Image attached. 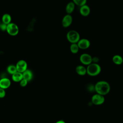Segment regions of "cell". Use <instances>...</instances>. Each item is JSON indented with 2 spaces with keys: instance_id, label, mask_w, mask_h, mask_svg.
<instances>
[{
  "instance_id": "6da1fadb",
  "label": "cell",
  "mask_w": 123,
  "mask_h": 123,
  "mask_svg": "<svg viewBox=\"0 0 123 123\" xmlns=\"http://www.w3.org/2000/svg\"><path fill=\"white\" fill-rule=\"evenodd\" d=\"M110 86L109 83L105 81L98 82L94 86V89L97 94L106 95L110 91Z\"/></svg>"
},
{
  "instance_id": "7a4b0ae2",
  "label": "cell",
  "mask_w": 123,
  "mask_h": 123,
  "mask_svg": "<svg viewBox=\"0 0 123 123\" xmlns=\"http://www.w3.org/2000/svg\"><path fill=\"white\" fill-rule=\"evenodd\" d=\"M101 69L100 66L96 63H91L86 68V73L90 76H95L100 74Z\"/></svg>"
},
{
  "instance_id": "3957f363",
  "label": "cell",
  "mask_w": 123,
  "mask_h": 123,
  "mask_svg": "<svg viewBox=\"0 0 123 123\" xmlns=\"http://www.w3.org/2000/svg\"><path fill=\"white\" fill-rule=\"evenodd\" d=\"M66 37L68 41L71 43H77L80 40V35L79 33L74 30H72L68 32Z\"/></svg>"
},
{
  "instance_id": "277c9868",
  "label": "cell",
  "mask_w": 123,
  "mask_h": 123,
  "mask_svg": "<svg viewBox=\"0 0 123 123\" xmlns=\"http://www.w3.org/2000/svg\"><path fill=\"white\" fill-rule=\"evenodd\" d=\"M6 31L10 36H15L19 33V27L15 23H11L7 25Z\"/></svg>"
},
{
  "instance_id": "5b68a950",
  "label": "cell",
  "mask_w": 123,
  "mask_h": 123,
  "mask_svg": "<svg viewBox=\"0 0 123 123\" xmlns=\"http://www.w3.org/2000/svg\"><path fill=\"white\" fill-rule=\"evenodd\" d=\"M92 102L96 105H99L103 104L105 101V98L104 96L97 94L94 95L91 98Z\"/></svg>"
},
{
  "instance_id": "8992f818",
  "label": "cell",
  "mask_w": 123,
  "mask_h": 123,
  "mask_svg": "<svg viewBox=\"0 0 123 123\" xmlns=\"http://www.w3.org/2000/svg\"><path fill=\"white\" fill-rule=\"evenodd\" d=\"M80 61L83 64L88 65L92 62V57L87 53H83L80 56Z\"/></svg>"
},
{
  "instance_id": "52a82bcc",
  "label": "cell",
  "mask_w": 123,
  "mask_h": 123,
  "mask_svg": "<svg viewBox=\"0 0 123 123\" xmlns=\"http://www.w3.org/2000/svg\"><path fill=\"white\" fill-rule=\"evenodd\" d=\"M15 66L17 69V71L19 72L23 73L27 70V64L25 61L21 60L17 62Z\"/></svg>"
},
{
  "instance_id": "ba28073f",
  "label": "cell",
  "mask_w": 123,
  "mask_h": 123,
  "mask_svg": "<svg viewBox=\"0 0 123 123\" xmlns=\"http://www.w3.org/2000/svg\"><path fill=\"white\" fill-rule=\"evenodd\" d=\"M73 17L69 14L64 15L62 21V24L63 27L66 28L69 27L72 23Z\"/></svg>"
},
{
  "instance_id": "9c48e42d",
  "label": "cell",
  "mask_w": 123,
  "mask_h": 123,
  "mask_svg": "<svg viewBox=\"0 0 123 123\" xmlns=\"http://www.w3.org/2000/svg\"><path fill=\"white\" fill-rule=\"evenodd\" d=\"M77 43L79 49H88L90 45V42L89 40L86 38L80 39Z\"/></svg>"
},
{
  "instance_id": "30bf717a",
  "label": "cell",
  "mask_w": 123,
  "mask_h": 123,
  "mask_svg": "<svg viewBox=\"0 0 123 123\" xmlns=\"http://www.w3.org/2000/svg\"><path fill=\"white\" fill-rule=\"evenodd\" d=\"M79 12L81 15L83 16H87L90 13V7L86 4H85L80 7Z\"/></svg>"
},
{
  "instance_id": "8fae6325",
  "label": "cell",
  "mask_w": 123,
  "mask_h": 123,
  "mask_svg": "<svg viewBox=\"0 0 123 123\" xmlns=\"http://www.w3.org/2000/svg\"><path fill=\"white\" fill-rule=\"evenodd\" d=\"M11 81L7 78H2L0 79V87L3 89H7L11 86Z\"/></svg>"
},
{
  "instance_id": "7c38bea8",
  "label": "cell",
  "mask_w": 123,
  "mask_h": 123,
  "mask_svg": "<svg viewBox=\"0 0 123 123\" xmlns=\"http://www.w3.org/2000/svg\"><path fill=\"white\" fill-rule=\"evenodd\" d=\"M12 80L14 82H20L23 79V73L19 72H16L13 74H12Z\"/></svg>"
},
{
  "instance_id": "4fadbf2b",
  "label": "cell",
  "mask_w": 123,
  "mask_h": 123,
  "mask_svg": "<svg viewBox=\"0 0 123 123\" xmlns=\"http://www.w3.org/2000/svg\"><path fill=\"white\" fill-rule=\"evenodd\" d=\"M23 79L26 80L27 81H30L32 79L33 74L32 71L30 70H26L23 73Z\"/></svg>"
},
{
  "instance_id": "5bb4252c",
  "label": "cell",
  "mask_w": 123,
  "mask_h": 123,
  "mask_svg": "<svg viewBox=\"0 0 123 123\" xmlns=\"http://www.w3.org/2000/svg\"><path fill=\"white\" fill-rule=\"evenodd\" d=\"M75 4L74 3L73 1L69 2L66 5V6L65 8V11L67 14H70L74 12L75 9Z\"/></svg>"
},
{
  "instance_id": "9a60e30c",
  "label": "cell",
  "mask_w": 123,
  "mask_h": 123,
  "mask_svg": "<svg viewBox=\"0 0 123 123\" xmlns=\"http://www.w3.org/2000/svg\"><path fill=\"white\" fill-rule=\"evenodd\" d=\"M76 73L80 75H84L86 73V68L82 65H78L76 67Z\"/></svg>"
},
{
  "instance_id": "2e32d148",
  "label": "cell",
  "mask_w": 123,
  "mask_h": 123,
  "mask_svg": "<svg viewBox=\"0 0 123 123\" xmlns=\"http://www.w3.org/2000/svg\"><path fill=\"white\" fill-rule=\"evenodd\" d=\"M113 63L117 65H121L123 62V58L119 55H115L112 57Z\"/></svg>"
},
{
  "instance_id": "e0dca14e",
  "label": "cell",
  "mask_w": 123,
  "mask_h": 123,
  "mask_svg": "<svg viewBox=\"0 0 123 123\" xmlns=\"http://www.w3.org/2000/svg\"><path fill=\"white\" fill-rule=\"evenodd\" d=\"M1 19H2V23H3L6 25H8L9 24L11 23L12 17L9 14L5 13L2 15Z\"/></svg>"
},
{
  "instance_id": "ac0fdd59",
  "label": "cell",
  "mask_w": 123,
  "mask_h": 123,
  "mask_svg": "<svg viewBox=\"0 0 123 123\" xmlns=\"http://www.w3.org/2000/svg\"><path fill=\"white\" fill-rule=\"evenodd\" d=\"M70 49L72 53L76 54L78 52L79 48L77 45V43H72L70 46Z\"/></svg>"
},
{
  "instance_id": "d6986e66",
  "label": "cell",
  "mask_w": 123,
  "mask_h": 123,
  "mask_svg": "<svg viewBox=\"0 0 123 123\" xmlns=\"http://www.w3.org/2000/svg\"><path fill=\"white\" fill-rule=\"evenodd\" d=\"M7 72L12 75L14 74L15 73H16V72H17L16 66L13 65H9L7 68Z\"/></svg>"
},
{
  "instance_id": "ffe728a7",
  "label": "cell",
  "mask_w": 123,
  "mask_h": 123,
  "mask_svg": "<svg viewBox=\"0 0 123 123\" xmlns=\"http://www.w3.org/2000/svg\"><path fill=\"white\" fill-rule=\"evenodd\" d=\"M73 1L75 5L81 7L86 4L87 0H73Z\"/></svg>"
},
{
  "instance_id": "44dd1931",
  "label": "cell",
  "mask_w": 123,
  "mask_h": 123,
  "mask_svg": "<svg viewBox=\"0 0 123 123\" xmlns=\"http://www.w3.org/2000/svg\"><path fill=\"white\" fill-rule=\"evenodd\" d=\"M7 26V25H6V24H5L3 23H0V30L1 31H6Z\"/></svg>"
},
{
  "instance_id": "7402d4cb",
  "label": "cell",
  "mask_w": 123,
  "mask_h": 123,
  "mask_svg": "<svg viewBox=\"0 0 123 123\" xmlns=\"http://www.w3.org/2000/svg\"><path fill=\"white\" fill-rule=\"evenodd\" d=\"M27 82H28V81L26 80H25V79H23L20 82V85L22 87H25L27 85Z\"/></svg>"
},
{
  "instance_id": "603a6c76",
  "label": "cell",
  "mask_w": 123,
  "mask_h": 123,
  "mask_svg": "<svg viewBox=\"0 0 123 123\" xmlns=\"http://www.w3.org/2000/svg\"><path fill=\"white\" fill-rule=\"evenodd\" d=\"M6 95V92L4 89L0 87V98H3Z\"/></svg>"
},
{
  "instance_id": "cb8c5ba5",
  "label": "cell",
  "mask_w": 123,
  "mask_h": 123,
  "mask_svg": "<svg viewBox=\"0 0 123 123\" xmlns=\"http://www.w3.org/2000/svg\"><path fill=\"white\" fill-rule=\"evenodd\" d=\"M55 123H65V122L63 120H59L56 122Z\"/></svg>"
},
{
  "instance_id": "d4e9b609",
  "label": "cell",
  "mask_w": 123,
  "mask_h": 123,
  "mask_svg": "<svg viewBox=\"0 0 123 123\" xmlns=\"http://www.w3.org/2000/svg\"><path fill=\"white\" fill-rule=\"evenodd\" d=\"M0 23H1V22H0Z\"/></svg>"
},
{
  "instance_id": "484cf974",
  "label": "cell",
  "mask_w": 123,
  "mask_h": 123,
  "mask_svg": "<svg viewBox=\"0 0 123 123\" xmlns=\"http://www.w3.org/2000/svg\"></svg>"
}]
</instances>
